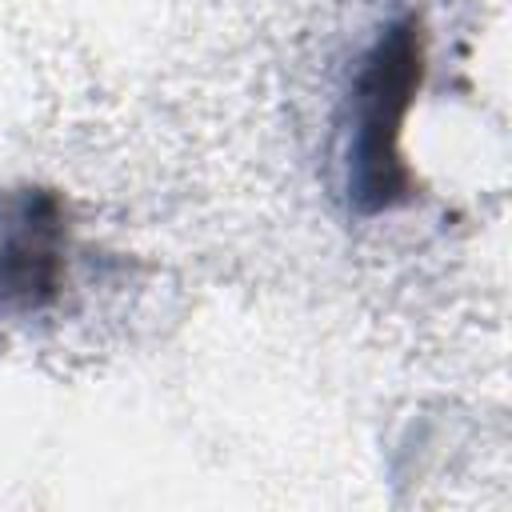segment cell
<instances>
[{
  "instance_id": "2",
  "label": "cell",
  "mask_w": 512,
  "mask_h": 512,
  "mask_svg": "<svg viewBox=\"0 0 512 512\" xmlns=\"http://www.w3.org/2000/svg\"><path fill=\"white\" fill-rule=\"evenodd\" d=\"M68 220L64 204L48 188H24L0 224V308L40 312L64 284Z\"/></svg>"
},
{
  "instance_id": "1",
  "label": "cell",
  "mask_w": 512,
  "mask_h": 512,
  "mask_svg": "<svg viewBox=\"0 0 512 512\" xmlns=\"http://www.w3.org/2000/svg\"><path fill=\"white\" fill-rule=\"evenodd\" d=\"M424 76V36L416 20L392 24L352 88V140H348V192L360 212H380L412 192V172L400 160V128Z\"/></svg>"
}]
</instances>
